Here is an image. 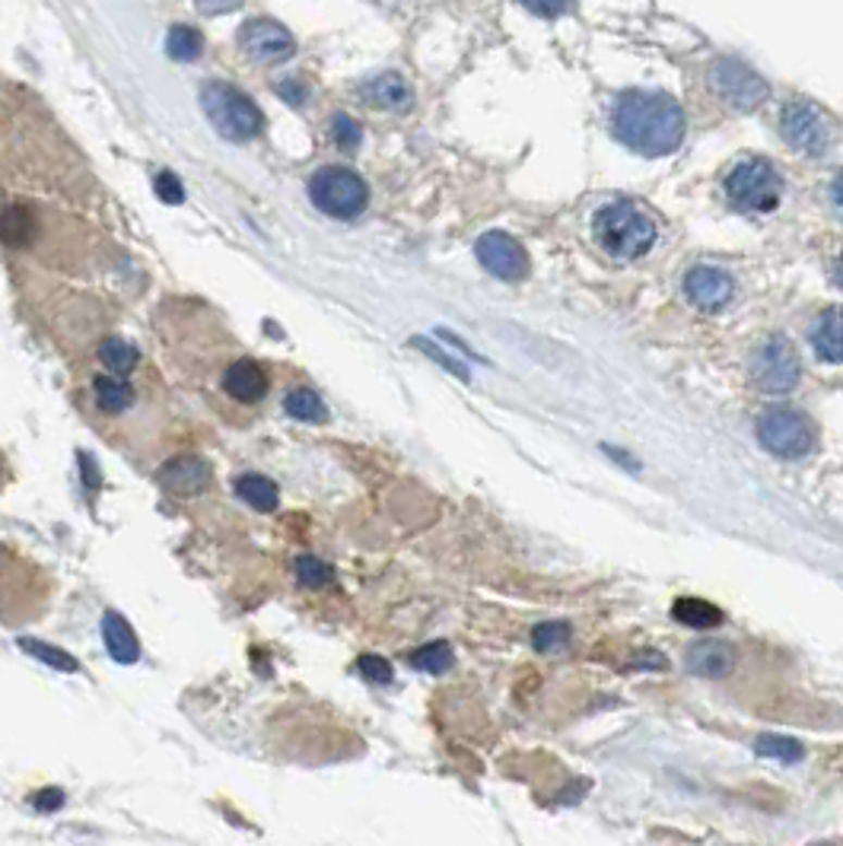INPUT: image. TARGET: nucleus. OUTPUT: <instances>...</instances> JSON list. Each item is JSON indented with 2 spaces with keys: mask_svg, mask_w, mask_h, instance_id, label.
Wrapping results in <instances>:
<instances>
[{
  "mask_svg": "<svg viewBox=\"0 0 843 846\" xmlns=\"http://www.w3.org/2000/svg\"><path fill=\"white\" fill-rule=\"evenodd\" d=\"M684 294H687V299H691L697 309L714 312V309H722V306L732 299L735 284H732V277H729L726 271L710 268V264H697V268H691L687 277H684Z\"/></svg>",
  "mask_w": 843,
  "mask_h": 846,
  "instance_id": "12",
  "label": "nucleus"
},
{
  "mask_svg": "<svg viewBox=\"0 0 843 846\" xmlns=\"http://www.w3.org/2000/svg\"><path fill=\"white\" fill-rule=\"evenodd\" d=\"M61 805H64V796L58 789H42V796H36V808L39 811H54Z\"/></svg>",
  "mask_w": 843,
  "mask_h": 846,
  "instance_id": "35",
  "label": "nucleus"
},
{
  "mask_svg": "<svg viewBox=\"0 0 843 846\" xmlns=\"http://www.w3.org/2000/svg\"><path fill=\"white\" fill-rule=\"evenodd\" d=\"M595 242L602 252H608L618 261H633L646 254L656 242V223L646 211H640L631 201H615L605 204L592 220Z\"/></svg>",
  "mask_w": 843,
  "mask_h": 846,
  "instance_id": "2",
  "label": "nucleus"
},
{
  "mask_svg": "<svg viewBox=\"0 0 843 846\" xmlns=\"http://www.w3.org/2000/svg\"><path fill=\"white\" fill-rule=\"evenodd\" d=\"M831 198H834L838 211H843V172L834 178V185H831Z\"/></svg>",
  "mask_w": 843,
  "mask_h": 846,
  "instance_id": "39",
  "label": "nucleus"
},
{
  "mask_svg": "<svg viewBox=\"0 0 843 846\" xmlns=\"http://www.w3.org/2000/svg\"><path fill=\"white\" fill-rule=\"evenodd\" d=\"M760 446L780 459H802L815 446V426L793 408H770L758 421Z\"/></svg>",
  "mask_w": 843,
  "mask_h": 846,
  "instance_id": "6",
  "label": "nucleus"
},
{
  "mask_svg": "<svg viewBox=\"0 0 843 846\" xmlns=\"http://www.w3.org/2000/svg\"><path fill=\"white\" fill-rule=\"evenodd\" d=\"M532 13H538V16H557V13H567V7H550V3H542V7H529Z\"/></svg>",
  "mask_w": 843,
  "mask_h": 846,
  "instance_id": "38",
  "label": "nucleus"
},
{
  "mask_svg": "<svg viewBox=\"0 0 843 846\" xmlns=\"http://www.w3.org/2000/svg\"><path fill=\"white\" fill-rule=\"evenodd\" d=\"M357 669H360V675L367 677V681H373V684H388L392 681V665L382 656H360Z\"/></svg>",
  "mask_w": 843,
  "mask_h": 846,
  "instance_id": "33",
  "label": "nucleus"
},
{
  "mask_svg": "<svg viewBox=\"0 0 843 846\" xmlns=\"http://www.w3.org/2000/svg\"><path fill=\"white\" fill-rule=\"evenodd\" d=\"M710 86L722 102H729L732 109H742V112L758 109L760 102L770 96V86L764 84V77L735 58L717 61L710 67Z\"/></svg>",
  "mask_w": 843,
  "mask_h": 846,
  "instance_id": "8",
  "label": "nucleus"
},
{
  "mask_svg": "<svg viewBox=\"0 0 843 846\" xmlns=\"http://www.w3.org/2000/svg\"><path fill=\"white\" fill-rule=\"evenodd\" d=\"M834 281H838V284L843 287V252H841V258H838V264H834Z\"/></svg>",
  "mask_w": 843,
  "mask_h": 846,
  "instance_id": "40",
  "label": "nucleus"
},
{
  "mask_svg": "<svg viewBox=\"0 0 843 846\" xmlns=\"http://www.w3.org/2000/svg\"><path fill=\"white\" fill-rule=\"evenodd\" d=\"M535 649H542V652H554V649H560L567 639H570V627L563 624V621H548V624H538L535 627Z\"/></svg>",
  "mask_w": 843,
  "mask_h": 846,
  "instance_id": "30",
  "label": "nucleus"
},
{
  "mask_svg": "<svg viewBox=\"0 0 843 846\" xmlns=\"http://www.w3.org/2000/svg\"><path fill=\"white\" fill-rule=\"evenodd\" d=\"M16 646H20L23 652H29L36 662L48 665V669H58V672H80V662H77L71 652H64V649H58V646H51V643L33 639V636H20Z\"/></svg>",
  "mask_w": 843,
  "mask_h": 846,
  "instance_id": "22",
  "label": "nucleus"
},
{
  "mask_svg": "<svg viewBox=\"0 0 843 846\" xmlns=\"http://www.w3.org/2000/svg\"><path fill=\"white\" fill-rule=\"evenodd\" d=\"M811 347L818 360L843 363V309H828L811 325Z\"/></svg>",
  "mask_w": 843,
  "mask_h": 846,
  "instance_id": "17",
  "label": "nucleus"
},
{
  "mask_svg": "<svg viewBox=\"0 0 843 846\" xmlns=\"http://www.w3.org/2000/svg\"><path fill=\"white\" fill-rule=\"evenodd\" d=\"M236 494H239V500L243 503H249L258 512H271V509H277V487H274V481H268L264 474H243L239 481H236Z\"/></svg>",
  "mask_w": 843,
  "mask_h": 846,
  "instance_id": "20",
  "label": "nucleus"
},
{
  "mask_svg": "<svg viewBox=\"0 0 843 846\" xmlns=\"http://www.w3.org/2000/svg\"><path fill=\"white\" fill-rule=\"evenodd\" d=\"M732 662H735L732 649H729L726 643H719V639H704V643H694V646L687 649V669H691L694 675H726V672L732 669Z\"/></svg>",
  "mask_w": 843,
  "mask_h": 846,
  "instance_id": "18",
  "label": "nucleus"
},
{
  "mask_svg": "<svg viewBox=\"0 0 843 846\" xmlns=\"http://www.w3.org/2000/svg\"><path fill=\"white\" fill-rule=\"evenodd\" d=\"M309 201L335 220H354L367 211L370 188L347 166H322L309 178Z\"/></svg>",
  "mask_w": 843,
  "mask_h": 846,
  "instance_id": "4",
  "label": "nucleus"
},
{
  "mask_svg": "<svg viewBox=\"0 0 843 846\" xmlns=\"http://www.w3.org/2000/svg\"><path fill=\"white\" fill-rule=\"evenodd\" d=\"M755 751L760 758L780 763H796L802 758V745L796 738H786V735H760L755 742Z\"/></svg>",
  "mask_w": 843,
  "mask_h": 846,
  "instance_id": "27",
  "label": "nucleus"
},
{
  "mask_svg": "<svg viewBox=\"0 0 843 846\" xmlns=\"http://www.w3.org/2000/svg\"><path fill=\"white\" fill-rule=\"evenodd\" d=\"M332 137H335V144L340 150H357L360 140H363V130H360V125H357L350 115L337 112L335 119H332Z\"/></svg>",
  "mask_w": 843,
  "mask_h": 846,
  "instance_id": "31",
  "label": "nucleus"
},
{
  "mask_svg": "<svg viewBox=\"0 0 843 846\" xmlns=\"http://www.w3.org/2000/svg\"><path fill=\"white\" fill-rule=\"evenodd\" d=\"M277 92L287 96V102H294V105H299V102L306 99V89H302V84H296V80H284V84H277Z\"/></svg>",
  "mask_w": 843,
  "mask_h": 846,
  "instance_id": "36",
  "label": "nucleus"
},
{
  "mask_svg": "<svg viewBox=\"0 0 843 846\" xmlns=\"http://www.w3.org/2000/svg\"><path fill=\"white\" fill-rule=\"evenodd\" d=\"M201 109L208 115L213 130L230 144H249L264 130V115L252 99L233 84H204L201 89Z\"/></svg>",
  "mask_w": 843,
  "mask_h": 846,
  "instance_id": "3",
  "label": "nucleus"
},
{
  "mask_svg": "<svg viewBox=\"0 0 843 846\" xmlns=\"http://www.w3.org/2000/svg\"><path fill=\"white\" fill-rule=\"evenodd\" d=\"M672 614L674 621H681L684 627H694V631H710L722 624V611L704 598H678Z\"/></svg>",
  "mask_w": 843,
  "mask_h": 846,
  "instance_id": "19",
  "label": "nucleus"
},
{
  "mask_svg": "<svg viewBox=\"0 0 843 846\" xmlns=\"http://www.w3.org/2000/svg\"><path fill=\"white\" fill-rule=\"evenodd\" d=\"M453 662H456V656H453L449 643H426V646H421V649L411 652V665L421 669V672H430V675H443V672H449Z\"/></svg>",
  "mask_w": 843,
  "mask_h": 846,
  "instance_id": "25",
  "label": "nucleus"
},
{
  "mask_svg": "<svg viewBox=\"0 0 843 846\" xmlns=\"http://www.w3.org/2000/svg\"><path fill=\"white\" fill-rule=\"evenodd\" d=\"M611 127L640 157H669L684 140V112L669 92H624L611 109Z\"/></svg>",
  "mask_w": 843,
  "mask_h": 846,
  "instance_id": "1",
  "label": "nucleus"
},
{
  "mask_svg": "<svg viewBox=\"0 0 843 846\" xmlns=\"http://www.w3.org/2000/svg\"><path fill=\"white\" fill-rule=\"evenodd\" d=\"M99 360L112 373H131L137 366V347L125 338H106L99 344Z\"/></svg>",
  "mask_w": 843,
  "mask_h": 846,
  "instance_id": "26",
  "label": "nucleus"
},
{
  "mask_svg": "<svg viewBox=\"0 0 843 846\" xmlns=\"http://www.w3.org/2000/svg\"><path fill=\"white\" fill-rule=\"evenodd\" d=\"M474 252H478V261L500 281L516 284V281H522L529 274V254L509 233H500V229L484 233L478 239Z\"/></svg>",
  "mask_w": 843,
  "mask_h": 846,
  "instance_id": "11",
  "label": "nucleus"
},
{
  "mask_svg": "<svg viewBox=\"0 0 843 846\" xmlns=\"http://www.w3.org/2000/svg\"><path fill=\"white\" fill-rule=\"evenodd\" d=\"M780 130L790 147H796L808 157H821L828 150V125L821 112L808 102H790L780 115Z\"/></svg>",
  "mask_w": 843,
  "mask_h": 846,
  "instance_id": "10",
  "label": "nucleus"
},
{
  "mask_svg": "<svg viewBox=\"0 0 843 846\" xmlns=\"http://www.w3.org/2000/svg\"><path fill=\"white\" fill-rule=\"evenodd\" d=\"M236 39H239V48L258 64H284L296 54V39L290 36V29L268 16L246 20Z\"/></svg>",
  "mask_w": 843,
  "mask_h": 846,
  "instance_id": "9",
  "label": "nucleus"
},
{
  "mask_svg": "<svg viewBox=\"0 0 843 846\" xmlns=\"http://www.w3.org/2000/svg\"><path fill=\"white\" fill-rule=\"evenodd\" d=\"M360 92H363L367 102L382 105V109H392V112L411 109V99H414V92H411V86L405 84V77H398V74H392V71L370 77L367 84L360 86Z\"/></svg>",
  "mask_w": 843,
  "mask_h": 846,
  "instance_id": "15",
  "label": "nucleus"
},
{
  "mask_svg": "<svg viewBox=\"0 0 843 846\" xmlns=\"http://www.w3.org/2000/svg\"><path fill=\"white\" fill-rule=\"evenodd\" d=\"M29 229H33V223H29V213L23 208H10V211L0 213V239L3 242L23 246L29 239Z\"/></svg>",
  "mask_w": 843,
  "mask_h": 846,
  "instance_id": "29",
  "label": "nucleus"
},
{
  "mask_svg": "<svg viewBox=\"0 0 843 846\" xmlns=\"http://www.w3.org/2000/svg\"><path fill=\"white\" fill-rule=\"evenodd\" d=\"M80 468H84V477H86V487H96L99 484V474L92 471V462H89V456H80Z\"/></svg>",
  "mask_w": 843,
  "mask_h": 846,
  "instance_id": "37",
  "label": "nucleus"
},
{
  "mask_svg": "<svg viewBox=\"0 0 843 846\" xmlns=\"http://www.w3.org/2000/svg\"><path fill=\"white\" fill-rule=\"evenodd\" d=\"M166 51L169 58L188 64V61L201 58V51H204V39H201V33L191 29V26H172L166 36Z\"/></svg>",
  "mask_w": 843,
  "mask_h": 846,
  "instance_id": "24",
  "label": "nucleus"
},
{
  "mask_svg": "<svg viewBox=\"0 0 843 846\" xmlns=\"http://www.w3.org/2000/svg\"><path fill=\"white\" fill-rule=\"evenodd\" d=\"M223 388L230 398H236L243 405H255L268 395V376L255 360H236L223 373Z\"/></svg>",
  "mask_w": 843,
  "mask_h": 846,
  "instance_id": "14",
  "label": "nucleus"
},
{
  "mask_svg": "<svg viewBox=\"0 0 843 846\" xmlns=\"http://www.w3.org/2000/svg\"><path fill=\"white\" fill-rule=\"evenodd\" d=\"M296 576H299V583L309 586V589H322V586H328V583L335 580L332 567H328L325 560L312 557V553L296 557Z\"/></svg>",
  "mask_w": 843,
  "mask_h": 846,
  "instance_id": "28",
  "label": "nucleus"
},
{
  "mask_svg": "<svg viewBox=\"0 0 843 846\" xmlns=\"http://www.w3.org/2000/svg\"><path fill=\"white\" fill-rule=\"evenodd\" d=\"M92 391H96V405H99L106 414H122V411L131 408V401H134V388H131L125 380L99 376V380L92 382Z\"/></svg>",
  "mask_w": 843,
  "mask_h": 846,
  "instance_id": "23",
  "label": "nucleus"
},
{
  "mask_svg": "<svg viewBox=\"0 0 843 846\" xmlns=\"http://www.w3.org/2000/svg\"><path fill=\"white\" fill-rule=\"evenodd\" d=\"M284 411L299 423H325L328 421V408L325 401L312 391V388H294L287 398H284Z\"/></svg>",
  "mask_w": 843,
  "mask_h": 846,
  "instance_id": "21",
  "label": "nucleus"
},
{
  "mask_svg": "<svg viewBox=\"0 0 843 846\" xmlns=\"http://www.w3.org/2000/svg\"><path fill=\"white\" fill-rule=\"evenodd\" d=\"M102 639H106L109 656H112L119 665H134V662L140 659L137 634L131 631V624H127L119 611H106V618H102Z\"/></svg>",
  "mask_w": 843,
  "mask_h": 846,
  "instance_id": "16",
  "label": "nucleus"
},
{
  "mask_svg": "<svg viewBox=\"0 0 843 846\" xmlns=\"http://www.w3.org/2000/svg\"><path fill=\"white\" fill-rule=\"evenodd\" d=\"M414 347H421V350H423V353H426V357H430V360L443 363V366H446L449 373H456V376H462V380H468V370H464L462 363H459V360H453V357H446V350H439L436 344H430V340L418 338V340H414Z\"/></svg>",
  "mask_w": 843,
  "mask_h": 846,
  "instance_id": "34",
  "label": "nucleus"
},
{
  "mask_svg": "<svg viewBox=\"0 0 843 846\" xmlns=\"http://www.w3.org/2000/svg\"><path fill=\"white\" fill-rule=\"evenodd\" d=\"M799 353L786 338H770L760 344L752 360V380L760 391L783 395L799 382Z\"/></svg>",
  "mask_w": 843,
  "mask_h": 846,
  "instance_id": "7",
  "label": "nucleus"
},
{
  "mask_svg": "<svg viewBox=\"0 0 843 846\" xmlns=\"http://www.w3.org/2000/svg\"><path fill=\"white\" fill-rule=\"evenodd\" d=\"M153 191H157V198L169 204V208H178V204H185V185L178 182V175L175 172L163 170L157 178H153Z\"/></svg>",
  "mask_w": 843,
  "mask_h": 846,
  "instance_id": "32",
  "label": "nucleus"
},
{
  "mask_svg": "<svg viewBox=\"0 0 843 846\" xmlns=\"http://www.w3.org/2000/svg\"><path fill=\"white\" fill-rule=\"evenodd\" d=\"M157 481L166 487L169 494L178 497H195L211 484V468L208 462L195 459V456H182V459H169L166 465L160 468Z\"/></svg>",
  "mask_w": 843,
  "mask_h": 846,
  "instance_id": "13",
  "label": "nucleus"
},
{
  "mask_svg": "<svg viewBox=\"0 0 843 846\" xmlns=\"http://www.w3.org/2000/svg\"><path fill=\"white\" fill-rule=\"evenodd\" d=\"M726 195L742 211H773L783 198V178L767 160L752 157L726 175Z\"/></svg>",
  "mask_w": 843,
  "mask_h": 846,
  "instance_id": "5",
  "label": "nucleus"
}]
</instances>
